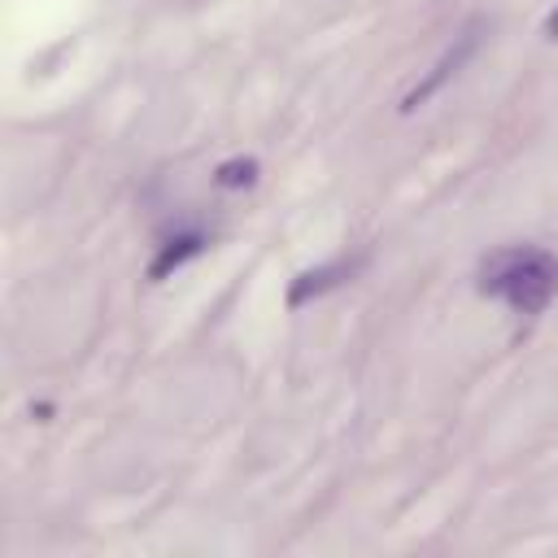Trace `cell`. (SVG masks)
<instances>
[{
  "label": "cell",
  "mask_w": 558,
  "mask_h": 558,
  "mask_svg": "<svg viewBox=\"0 0 558 558\" xmlns=\"http://www.w3.org/2000/svg\"><path fill=\"white\" fill-rule=\"evenodd\" d=\"M475 288L506 301L514 314H541L558 292V257L536 244H510L480 262Z\"/></svg>",
  "instance_id": "6da1fadb"
},
{
  "label": "cell",
  "mask_w": 558,
  "mask_h": 558,
  "mask_svg": "<svg viewBox=\"0 0 558 558\" xmlns=\"http://www.w3.org/2000/svg\"><path fill=\"white\" fill-rule=\"evenodd\" d=\"M484 31H488V22H484V17H471V22H466V26H462V31L449 39V48L436 57V65H432V70H427V74H423V78H418V83L405 92L401 113H414V109H418V105H427V100H432V96H436V92H440L449 78H458V74L466 70V61L480 52Z\"/></svg>",
  "instance_id": "7a4b0ae2"
},
{
  "label": "cell",
  "mask_w": 558,
  "mask_h": 558,
  "mask_svg": "<svg viewBox=\"0 0 558 558\" xmlns=\"http://www.w3.org/2000/svg\"><path fill=\"white\" fill-rule=\"evenodd\" d=\"M362 266H366V257L357 253V257H336V262H327V266L301 270V275L288 283V310H301V305H310L314 296H323V292L340 288V283H344V279H353Z\"/></svg>",
  "instance_id": "3957f363"
},
{
  "label": "cell",
  "mask_w": 558,
  "mask_h": 558,
  "mask_svg": "<svg viewBox=\"0 0 558 558\" xmlns=\"http://www.w3.org/2000/svg\"><path fill=\"white\" fill-rule=\"evenodd\" d=\"M205 244H209V240H205V231H179V235H174V240H166V244H161V253L148 262V279H153V283H157V279H166V275H170V270H179L187 257H196Z\"/></svg>",
  "instance_id": "277c9868"
},
{
  "label": "cell",
  "mask_w": 558,
  "mask_h": 558,
  "mask_svg": "<svg viewBox=\"0 0 558 558\" xmlns=\"http://www.w3.org/2000/svg\"><path fill=\"white\" fill-rule=\"evenodd\" d=\"M214 183L218 187H248V183H257V161L253 157H231L214 170Z\"/></svg>",
  "instance_id": "5b68a950"
},
{
  "label": "cell",
  "mask_w": 558,
  "mask_h": 558,
  "mask_svg": "<svg viewBox=\"0 0 558 558\" xmlns=\"http://www.w3.org/2000/svg\"><path fill=\"white\" fill-rule=\"evenodd\" d=\"M545 39H558V9H549L545 17Z\"/></svg>",
  "instance_id": "8992f818"
}]
</instances>
